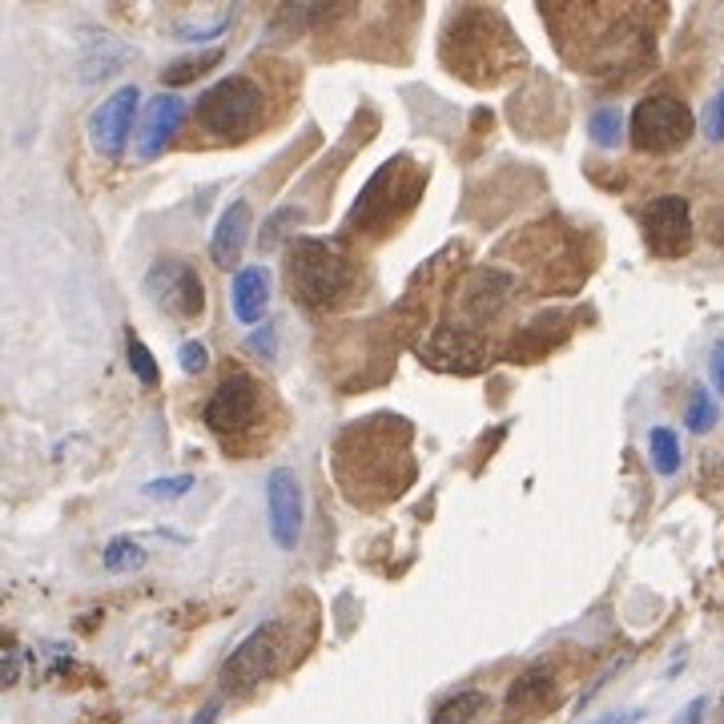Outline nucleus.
Segmentation results:
<instances>
[{
    "mask_svg": "<svg viewBox=\"0 0 724 724\" xmlns=\"http://www.w3.org/2000/svg\"><path fill=\"white\" fill-rule=\"evenodd\" d=\"M716 419H721V410H716L712 395L704 391V386H692V395H688V407H685L688 431H692V434H709L712 427H716Z\"/></svg>",
    "mask_w": 724,
    "mask_h": 724,
    "instance_id": "4be33fe9",
    "label": "nucleus"
},
{
    "mask_svg": "<svg viewBox=\"0 0 724 724\" xmlns=\"http://www.w3.org/2000/svg\"><path fill=\"white\" fill-rule=\"evenodd\" d=\"M185 121V101L177 93H161L154 97L149 106H145V118H142V130H137V158L154 161L170 145V137L182 130Z\"/></svg>",
    "mask_w": 724,
    "mask_h": 724,
    "instance_id": "f8f14e48",
    "label": "nucleus"
},
{
    "mask_svg": "<svg viewBox=\"0 0 724 724\" xmlns=\"http://www.w3.org/2000/svg\"><path fill=\"white\" fill-rule=\"evenodd\" d=\"M648 455H652V467H656L664 479L680 471V439L668 427H652L648 431Z\"/></svg>",
    "mask_w": 724,
    "mask_h": 724,
    "instance_id": "aec40b11",
    "label": "nucleus"
},
{
    "mask_svg": "<svg viewBox=\"0 0 724 724\" xmlns=\"http://www.w3.org/2000/svg\"><path fill=\"white\" fill-rule=\"evenodd\" d=\"M709 375H712V386L724 395V343L712 346V358H709Z\"/></svg>",
    "mask_w": 724,
    "mask_h": 724,
    "instance_id": "c85d7f7f",
    "label": "nucleus"
},
{
    "mask_svg": "<svg viewBox=\"0 0 724 724\" xmlns=\"http://www.w3.org/2000/svg\"><path fill=\"white\" fill-rule=\"evenodd\" d=\"M645 242L656 258H685L692 250V210L680 194H660L648 201L645 218Z\"/></svg>",
    "mask_w": 724,
    "mask_h": 724,
    "instance_id": "6e6552de",
    "label": "nucleus"
},
{
    "mask_svg": "<svg viewBox=\"0 0 724 724\" xmlns=\"http://www.w3.org/2000/svg\"><path fill=\"white\" fill-rule=\"evenodd\" d=\"M250 230H254L250 206H246L242 198L230 201V206L222 210V218H218V225H213V237H210L213 266L230 270V266L242 262V250H246V242H250Z\"/></svg>",
    "mask_w": 724,
    "mask_h": 724,
    "instance_id": "4468645a",
    "label": "nucleus"
},
{
    "mask_svg": "<svg viewBox=\"0 0 724 724\" xmlns=\"http://www.w3.org/2000/svg\"><path fill=\"white\" fill-rule=\"evenodd\" d=\"M230 306H234L237 322H262L266 306H270V270L266 266H242L230 286Z\"/></svg>",
    "mask_w": 724,
    "mask_h": 724,
    "instance_id": "dca6fc26",
    "label": "nucleus"
},
{
    "mask_svg": "<svg viewBox=\"0 0 724 724\" xmlns=\"http://www.w3.org/2000/svg\"><path fill=\"white\" fill-rule=\"evenodd\" d=\"M588 133H592V142L600 149H616L619 137H624V113L616 106H600L592 109V118H588Z\"/></svg>",
    "mask_w": 724,
    "mask_h": 724,
    "instance_id": "412c9836",
    "label": "nucleus"
},
{
    "mask_svg": "<svg viewBox=\"0 0 724 724\" xmlns=\"http://www.w3.org/2000/svg\"><path fill=\"white\" fill-rule=\"evenodd\" d=\"M704 133L712 142H724V89L709 101V113H704Z\"/></svg>",
    "mask_w": 724,
    "mask_h": 724,
    "instance_id": "bb28decb",
    "label": "nucleus"
},
{
    "mask_svg": "<svg viewBox=\"0 0 724 724\" xmlns=\"http://www.w3.org/2000/svg\"><path fill=\"white\" fill-rule=\"evenodd\" d=\"M137 106H142V89H137V85H121L113 97H106V101L89 113V142L106 161L125 158Z\"/></svg>",
    "mask_w": 724,
    "mask_h": 724,
    "instance_id": "9d476101",
    "label": "nucleus"
},
{
    "mask_svg": "<svg viewBox=\"0 0 724 724\" xmlns=\"http://www.w3.org/2000/svg\"><path fill=\"white\" fill-rule=\"evenodd\" d=\"M218 712H222V697L206 700V704L198 709V716H194L189 724H213V721H218Z\"/></svg>",
    "mask_w": 724,
    "mask_h": 724,
    "instance_id": "2f4dec72",
    "label": "nucleus"
},
{
    "mask_svg": "<svg viewBox=\"0 0 724 724\" xmlns=\"http://www.w3.org/2000/svg\"><path fill=\"white\" fill-rule=\"evenodd\" d=\"M422 182H427V173L415 170L407 158L386 161L367 182V189L358 194L355 210H351V230H355V234L358 230H363V234H386V230L419 201Z\"/></svg>",
    "mask_w": 724,
    "mask_h": 724,
    "instance_id": "20e7f679",
    "label": "nucleus"
},
{
    "mask_svg": "<svg viewBox=\"0 0 724 724\" xmlns=\"http://www.w3.org/2000/svg\"><path fill=\"white\" fill-rule=\"evenodd\" d=\"M286 290L294 303L306 310H327L339 306L355 290V266L334 242L322 237H294L286 246V266H282Z\"/></svg>",
    "mask_w": 724,
    "mask_h": 724,
    "instance_id": "f257e3e1",
    "label": "nucleus"
},
{
    "mask_svg": "<svg viewBox=\"0 0 724 724\" xmlns=\"http://www.w3.org/2000/svg\"><path fill=\"white\" fill-rule=\"evenodd\" d=\"M125 358H130V370L137 375L142 386H158L161 375H158V363H154V351H149L133 330H130V343H125Z\"/></svg>",
    "mask_w": 724,
    "mask_h": 724,
    "instance_id": "5701e85b",
    "label": "nucleus"
},
{
    "mask_svg": "<svg viewBox=\"0 0 724 724\" xmlns=\"http://www.w3.org/2000/svg\"><path fill=\"white\" fill-rule=\"evenodd\" d=\"M704 704H709V700L697 697V700H692V704H688V712H685V716H680V721H676V724H697L700 716H704Z\"/></svg>",
    "mask_w": 724,
    "mask_h": 724,
    "instance_id": "473e14b6",
    "label": "nucleus"
},
{
    "mask_svg": "<svg viewBox=\"0 0 724 724\" xmlns=\"http://www.w3.org/2000/svg\"><path fill=\"white\" fill-rule=\"evenodd\" d=\"M21 680V648H4V688H13Z\"/></svg>",
    "mask_w": 724,
    "mask_h": 724,
    "instance_id": "cd10ccee",
    "label": "nucleus"
},
{
    "mask_svg": "<svg viewBox=\"0 0 724 724\" xmlns=\"http://www.w3.org/2000/svg\"><path fill=\"white\" fill-rule=\"evenodd\" d=\"M266 519H270V536L282 552H294L303 543L306 500L303 483L290 467H274L266 475Z\"/></svg>",
    "mask_w": 724,
    "mask_h": 724,
    "instance_id": "1a4fd4ad",
    "label": "nucleus"
},
{
    "mask_svg": "<svg viewBox=\"0 0 724 724\" xmlns=\"http://www.w3.org/2000/svg\"><path fill=\"white\" fill-rule=\"evenodd\" d=\"M507 294H512V274H503L495 266L488 270H475L471 282L463 286V310L471 318V327L479 322H488V318L500 315V306L507 303Z\"/></svg>",
    "mask_w": 724,
    "mask_h": 724,
    "instance_id": "2eb2a0df",
    "label": "nucleus"
},
{
    "mask_svg": "<svg viewBox=\"0 0 724 724\" xmlns=\"http://www.w3.org/2000/svg\"><path fill=\"white\" fill-rule=\"evenodd\" d=\"M278 656H282V624L270 619V624H262V628H254V633L225 656L218 680H222V688L225 692H234V697L254 692L262 680L274 676Z\"/></svg>",
    "mask_w": 724,
    "mask_h": 724,
    "instance_id": "0eeeda50",
    "label": "nucleus"
},
{
    "mask_svg": "<svg viewBox=\"0 0 724 724\" xmlns=\"http://www.w3.org/2000/svg\"><path fill=\"white\" fill-rule=\"evenodd\" d=\"M262 419H266V386L254 375H246V370H230L213 386L206 407H201V422L222 439L225 447L234 451H242L246 443L258 439Z\"/></svg>",
    "mask_w": 724,
    "mask_h": 724,
    "instance_id": "7ed1b4c3",
    "label": "nucleus"
},
{
    "mask_svg": "<svg viewBox=\"0 0 724 724\" xmlns=\"http://www.w3.org/2000/svg\"><path fill=\"white\" fill-rule=\"evenodd\" d=\"M555 700V672L552 664H531V668L507 688V721H531V716H540V712L552 709Z\"/></svg>",
    "mask_w": 724,
    "mask_h": 724,
    "instance_id": "ddd939ff",
    "label": "nucleus"
},
{
    "mask_svg": "<svg viewBox=\"0 0 724 724\" xmlns=\"http://www.w3.org/2000/svg\"><path fill=\"white\" fill-rule=\"evenodd\" d=\"M483 709H488V692L467 688V692H455V697L443 700V704L434 709L431 724H475Z\"/></svg>",
    "mask_w": 724,
    "mask_h": 724,
    "instance_id": "f3484780",
    "label": "nucleus"
},
{
    "mask_svg": "<svg viewBox=\"0 0 724 724\" xmlns=\"http://www.w3.org/2000/svg\"><path fill=\"white\" fill-rule=\"evenodd\" d=\"M636 721H645V712H640V709H628V712H608V716H600V721H592V724H636Z\"/></svg>",
    "mask_w": 724,
    "mask_h": 724,
    "instance_id": "7c9ffc66",
    "label": "nucleus"
},
{
    "mask_svg": "<svg viewBox=\"0 0 724 724\" xmlns=\"http://www.w3.org/2000/svg\"><path fill=\"white\" fill-rule=\"evenodd\" d=\"M213 65H222V49H201V53L182 57V61H173L170 69H161V85L182 89V85H189V81H198L201 73H210Z\"/></svg>",
    "mask_w": 724,
    "mask_h": 724,
    "instance_id": "a211bd4d",
    "label": "nucleus"
},
{
    "mask_svg": "<svg viewBox=\"0 0 724 724\" xmlns=\"http://www.w3.org/2000/svg\"><path fill=\"white\" fill-rule=\"evenodd\" d=\"M230 21H234V13H222L218 21H182L177 25V40H210L218 33H225Z\"/></svg>",
    "mask_w": 724,
    "mask_h": 724,
    "instance_id": "393cba45",
    "label": "nucleus"
},
{
    "mask_svg": "<svg viewBox=\"0 0 724 724\" xmlns=\"http://www.w3.org/2000/svg\"><path fill=\"white\" fill-rule=\"evenodd\" d=\"M633 145L640 154H676L697 133V118L680 97L656 93L633 109Z\"/></svg>",
    "mask_w": 724,
    "mask_h": 724,
    "instance_id": "39448f33",
    "label": "nucleus"
},
{
    "mask_svg": "<svg viewBox=\"0 0 724 724\" xmlns=\"http://www.w3.org/2000/svg\"><path fill=\"white\" fill-rule=\"evenodd\" d=\"M422 358L434 370H447V375H475V370L488 363V339L475 327H434L431 339L422 343Z\"/></svg>",
    "mask_w": 724,
    "mask_h": 724,
    "instance_id": "9b49d317",
    "label": "nucleus"
},
{
    "mask_svg": "<svg viewBox=\"0 0 724 724\" xmlns=\"http://www.w3.org/2000/svg\"><path fill=\"white\" fill-rule=\"evenodd\" d=\"M101 564H106V572H113V576L137 572V567H145V548L133 540V536H113V540L106 543V552H101Z\"/></svg>",
    "mask_w": 724,
    "mask_h": 724,
    "instance_id": "6ab92c4d",
    "label": "nucleus"
},
{
    "mask_svg": "<svg viewBox=\"0 0 724 724\" xmlns=\"http://www.w3.org/2000/svg\"><path fill=\"white\" fill-rule=\"evenodd\" d=\"M266 118V89L246 73H230L198 97L194 130L213 142H246Z\"/></svg>",
    "mask_w": 724,
    "mask_h": 724,
    "instance_id": "f03ea898",
    "label": "nucleus"
},
{
    "mask_svg": "<svg viewBox=\"0 0 724 724\" xmlns=\"http://www.w3.org/2000/svg\"><path fill=\"white\" fill-rule=\"evenodd\" d=\"M194 488V475H165V479H149L142 488L145 500H182Z\"/></svg>",
    "mask_w": 724,
    "mask_h": 724,
    "instance_id": "b1692460",
    "label": "nucleus"
},
{
    "mask_svg": "<svg viewBox=\"0 0 724 724\" xmlns=\"http://www.w3.org/2000/svg\"><path fill=\"white\" fill-rule=\"evenodd\" d=\"M250 351H254V355L274 358V327H262V330H258V334L250 339Z\"/></svg>",
    "mask_w": 724,
    "mask_h": 724,
    "instance_id": "c756f323",
    "label": "nucleus"
},
{
    "mask_svg": "<svg viewBox=\"0 0 724 724\" xmlns=\"http://www.w3.org/2000/svg\"><path fill=\"white\" fill-rule=\"evenodd\" d=\"M177 363H182L185 375H201V370L210 367V351L189 339V343H182V351H177Z\"/></svg>",
    "mask_w": 724,
    "mask_h": 724,
    "instance_id": "a878e982",
    "label": "nucleus"
},
{
    "mask_svg": "<svg viewBox=\"0 0 724 724\" xmlns=\"http://www.w3.org/2000/svg\"><path fill=\"white\" fill-rule=\"evenodd\" d=\"M145 294L161 315L177 322H194L206 315V282L189 262L182 258H158L145 274Z\"/></svg>",
    "mask_w": 724,
    "mask_h": 724,
    "instance_id": "423d86ee",
    "label": "nucleus"
}]
</instances>
